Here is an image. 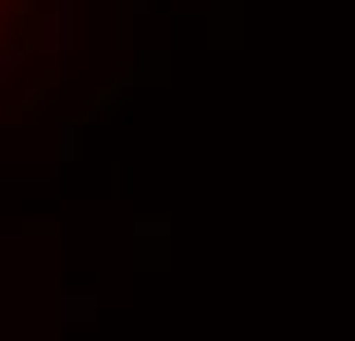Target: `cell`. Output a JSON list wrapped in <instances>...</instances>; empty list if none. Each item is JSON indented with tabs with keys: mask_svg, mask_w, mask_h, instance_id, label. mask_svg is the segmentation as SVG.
Returning a JSON list of instances; mask_svg holds the SVG:
<instances>
[{
	"mask_svg": "<svg viewBox=\"0 0 355 341\" xmlns=\"http://www.w3.org/2000/svg\"><path fill=\"white\" fill-rule=\"evenodd\" d=\"M60 0H0V106L51 46Z\"/></svg>",
	"mask_w": 355,
	"mask_h": 341,
	"instance_id": "6da1fadb",
	"label": "cell"
}]
</instances>
